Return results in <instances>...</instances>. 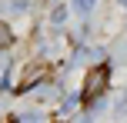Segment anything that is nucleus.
Returning <instances> with one entry per match:
<instances>
[{
    "label": "nucleus",
    "mask_w": 127,
    "mask_h": 123,
    "mask_svg": "<svg viewBox=\"0 0 127 123\" xmlns=\"http://www.w3.org/2000/svg\"><path fill=\"white\" fill-rule=\"evenodd\" d=\"M107 83H110V67H107V63L90 67L87 77H84V87H80V100H84L87 106H94V100L107 90Z\"/></svg>",
    "instance_id": "1"
},
{
    "label": "nucleus",
    "mask_w": 127,
    "mask_h": 123,
    "mask_svg": "<svg viewBox=\"0 0 127 123\" xmlns=\"http://www.w3.org/2000/svg\"><path fill=\"white\" fill-rule=\"evenodd\" d=\"M47 77H50V70H47L44 63H30V67L24 70V77L17 80V93H27V90H33V87H37V83H44Z\"/></svg>",
    "instance_id": "2"
},
{
    "label": "nucleus",
    "mask_w": 127,
    "mask_h": 123,
    "mask_svg": "<svg viewBox=\"0 0 127 123\" xmlns=\"http://www.w3.org/2000/svg\"><path fill=\"white\" fill-rule=\"evenodd\" d=\"M10 43H13V30H10V23H0V50H10Z\"/></svg>",
    "instance_id": "3"
},
{
    "label": "nucleus",
    "mask_w": 127,
    "mask_h": 123,
    "mask_svg": "<svg viewBox=\"0 0 127 123\" xmlns=\"http://www.w3.org/2000/svg\"><path fill=\"white\" fill-rule=\"evenodd\" d=\"M13 123H17V120H13Z\"/></svg>",
    "instance_id": "4"
}]
</instances>
